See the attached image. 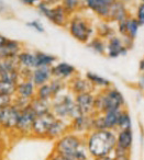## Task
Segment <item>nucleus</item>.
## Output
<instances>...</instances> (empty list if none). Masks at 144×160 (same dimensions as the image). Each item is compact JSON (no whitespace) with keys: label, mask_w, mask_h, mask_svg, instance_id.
<instances>
[{"label":"nucleus","mask_w":144,"mask_h":160,"mask_svg":"<svg viewBox=\"0 0 144 160\" xmlns=\"http://www.w3.org/2000/svg\"><path fill=\"white\" fill-rule=\"evenodd\" d=\"M53 142L54 152L65 156L71 160H93L87 150L84 136L69 131Z\"/></svg>","instance_id":"f257e3e1"},{"label":"nucleus","mask_w":144,"mask_h":160,"mask_svg":"<svg viewBox=\"0 0 144 160\" xmlns=\"http://www.w3.org/2000/svg\"><path fill=\"white\" fill-rule=\"evenodd\" d=\"M84 137L87 150L93 159L113 155L117 144L115 131H91Z\"/></svg>","instance_id":"f03ea898"},{"label":"nucleus","mask_w":144,"mask_h":160,"mask_svg":"<svg viewBox=\"0 0 144 160\" xmlns=\"http://www.w3.org/2000/svg\"><path fill=\"white\" fill-rule=\"evenodd\" d=\"M125 109V98L120 90L112 86L96 93V112L106 113Z\"/></svg>","instance_id":"7ed1b4c3"},{"label":"nucleus","mask_w":144,"mask_h":160,"mask_svg":"<svg viewBox=\"0 0 144 160\" xmlns=\"http://www.w3.org/2000/svg\"><path fill=\"white\" fill-rule=\"evenodd\" d=\"M52 113L57 118L67 121V122H71L73 118L79 115L75 102V96L68 90L55 97L52 100Z\"/></svg>","instance_id":"20e7f679"},{"label":"nucleus","mask_w":144,"mask_h":160,"mask_svg":"<svg viewBox=\"0 0 144 160\" xmlns=\"http://www.w3.org/2000/svg\"><path fill=\"white\" fill-rule=\"evenodd\" d=\"M21 110L12 103L0 110V131L1 133H14L20 118Z\"/></svg>","instance_id":"39448f33"},{"label":"nucleus","mask_w":144,"mask_h":160,"mask_svg":"<svg viewBox=\"0 0 144 160\" xmlns=\"http://www.w3.org/2000/svg\"><path fill=\"white\" fill-rule=\"evenodd\" d=\"M121 111L96 113L93 116V131H115Z\"/></svg>","instance_id":"423d86ee"},{"label":"nucleus","mask_w":144,"mask_h":160,"mask_svg":"<svg viewBox=\"0 0 144 160\" xmlns=\"http://www.w3.org/2000/svg\"><path fill=\"white\" fill-rule=\"evenodd\" d=\"M36 118V114L31 109V107H28L25 109L21 110L20 118H19L18 124L14 129V134L18 136H32V129H33L34 121Z\"/></svg>","instance_id":"0eeeda50"},{"label":"nucleus","mask_w":144,"mask_h":160,"mask_svg":"<svg viewBox=\"0 0 144 160\" xmlns=\"http://www.w3.org/2000/svg\"><path fill=\"white\" fill-rule=\"evenodd\" d=\"M133 140L134 136L132 129L117 131V144L112 156H131Z\"/></svg>","instance_id":"6e6552de"},{"label":"nucleus","mask_w":144,"mask_h":160,"mask_svg":"<svg viewBox=\"0 0 144 160\" xmlns=\"http://www.w3.org/2000/svg\"><path fill=\"white\" fill-rule=\"evenodd\" d=\"M55 120L56 116L52 112L36 116L35 121H34L33 129H32V136L36 138H41V139H46L47 133H49L50 128Z\"/></svg>","instance_id":"1a4fd4ad"},{"label":"nucleus","mask_w":144,"mask_h":160,"mask_svg":"<svg viewBox=\"0 0 144 160\" xmlns=\"http://www.w3.org/2000/svg\"><path fill=\"white\" fill-rule=\"evenodd\" d=\"M75 102L79 114L83 115H95L96 112V93L95 92H86L75 96Z\"/></svg>","instance_id":"9d476101"},{"label":"nucleus","mask_w":144,"mask_h":160,"mask_svg":"<svg viewBox=\"0 0 144 160\" xmlns=\"http://www.w3.org/2000/svg\"><path fill=\"white\" fill-rule=\"evenodd\" d=\"M69 32L74 38H76L82 43L88 42L91 34H93V30H91L90 25L86 21L80 20V19H75L72 21L71 25H69Z\"/></svg>","instance_id":"9b49d317"},{"label":"nucleus","mask_w":144,"mask_h":160,"mask_svg":"<svg viewBox=\"0 0 144 160\" xmlns=\"http://www.w3.org/2000/svg\"><path fill=\"white\" fill-rule=\"evenodd\" d=\"M93 116L79 114L69 122V131L77 135L86 136L93 131Z\"/></svg>","instance_id":"f8f14e48"},{"label":"nucleus","mask_w":144,"mask_h":160,"mask_svg":"<svg viewBox=\"0 0 144 160\" xmlns=\"http://www.w3.org/2000/svg\"><path fill=\"white\" fill-rule=\"evenodd\" d=\"M41 12L49 19H51L55 24L64 25L66 23V13L67 10L64 7H56V8H49L45 3L39 5Z\"/></svg>","instance_id":"ddd939ff"},{"label":"nucleus","mask_w":144,"mask_h":160,"mask_svg":"<svg viewBox=\"0 0 144 160\" xmlns=\"http://www.w3.org/2000/svg\"><path fill=\"white\" fill-rule=\"evenodd\" d=\"M36 87L31 80L29 79H20L17 83L16 88V98L24 99V100L32 101L35 98Z\"/></svg>","instance_id":"4468645a"},{"label":"nucleus","mask_w":144,"mask_h":160,"mask_svg":"<svg viewBox=\"0 0 144 160\" xmlns=\"http://www.w3.org/2000/svg\"><path fill=\"white\" fill-rule=\"evenodd\" d=\"M51 70L53 78L63 80V81L73 79L76 73V68L68 62H58L56 65H53L51 67Z\"/></svg>","instance_id":"2eb2a0df"},{"label":"nucleus","mask_w":144,"mask_h":160,"mask_svg":"<svg viewBox=\"0 0 144 160\" xmlns=\"http://www.w3.org/2000/svg\"><path fill=\"white\" fill-rule=\"evenodd\" d=\"M129 48L126 47L125 43L117 36H111L107 44V55L110 58H117L119 56L126 55Z\"/></svg>","instance_id":"dca6fc26"},{"label":"nucleus","mask_w":144,"mask_h":160,"mask_svg":"<svg viewBox=\"0 0 144 160\" xmlns=\"http://www.w3.org/2000/svg\"><path fill=\"white\" fill-rule=\"evenodd\" d=\"M68 90L74 96L80 93H86V92H95V88L89 82L88 79L80 77H74L73 79L69 80Z\"/></svg>","instance_id":"f3484780"},{"label":"nucleus","mask_w":144,"mask_h":160,"mask_svg":"<svg viewBox=\"0 0 144 160\" xmlns=\"http://www.w3.org/2000/svg\"><path fill=\"white\" fill-rule=\"evenodd\" d=\"M68 132H69V122L56 118V120L53 122L49 133H47L46 139L55 142L56 139L62 137L63 135H65Z\"/></svg>","instance_id":"a211bd4d"},{"label":"nucleus","mask_w":144,"mask_h":160,"mask_svg":"<svg viewBox=\"0 0 144 160\" xmlns=\"http://www.w3.org/2000/svg\"><path fill=\"white\" fill-rule=\"evenodd\" d=\"M52 79L53 76H52L51 67H38L31 72V81L35 85L36 88L49 83Z\"/></svg>","instance_id":"6ab92c4d"},{"label":"nucleus","mask_w":144,"mask_h":160,"mask_svg":"<svg viewBox=\"0 0 144 160\" xmlns=\"http://www.w3.org/2000/svg\"><path fill=\"white\" fill-rule=\"evenodd\" d=\"M20 69H27V70H33L38 68V57L36 53H30V52H21L17 57Z\"/></svg>","instance_id":"aec40b11"},{"label":"nucleus","mask_w":144,"mask_h":160,"mask_svg":"<svg viewBox=\"0 0 144 160\" xmlns=\"http://www.w3.org/2000/svg\"><path fill=\"white\" fill-rule=\"evenodd\" d=\"M108 18L112 19L113 21H118V22H121V21H124L128 19L125 7H124V5L121 1H115L113 3H111Z\"/></svg>","instance_id":"412c9836"},{"label":"nucleus","mask_w":144,"mask_h":160,"mask_svg":"<svg viewBox=\"0 0 144 160\" xmlns=\"http://www.w3.org/2000/svg\"><path fill=\"white\" fill-rule=\"evenodd\" d=\"M87 6L97 14L108 18L109 9H110V3L107 0H86Z\"/></svg>","instance_id":"4be33fe9"},{"label":"nucleus","mask_w":144,"mask_h":160,"mask_svg":"<svg viewBox=\"0 0 144 160\" xmlns=\"http://www.w3.org/2000/svg\"><path fill=\"white\" fill-rule=\"evenodd\" d=\"M30 107L34 111V113L36 114V116L43 115L52 112V102L51 101H45L41 100V99L34 98L30 103Z\"/></svg>","instance_id":"5701e85b"},{"label":"nucleus","mask_w":144,"mask_h":160,"mask_svg":"<svg viewBox=\"0 0 144 160\" xmlns=\"http://www.w3.org/2000/svg\"><path fill=\"white\" fill-rule=\"evenodd\" d=\"M86 78L88 79L89 82L93 85V87L96 89H100V90H104V89H107V88L111 87V82L109 81L108 79L106 78L101 77V76L97 75L95 72H88L86 73Z\"/></svg>","instance_id":"b1692460"},{"label":"nucleus","mask_w":144,"mask_h":160,"mask_svg":"<svg viewBox=\"0 0 144 160\" xmlns=\"http://www.w3.org/2000/svg\"><path fill=\"white\" fill-rule=\"evenodd\" d=\"M122 129H132V118L130 115V112L128 109L121 110L119 115V121H118V129L117 131H122Z\"/></svg>","instance_id":"393cba45"},{"label":"nucleus","mask_w":144,"mask_h":160,"mask_svg":"<svg viewBox=\"0 0 144 160\" xmlns=\"http://www.w3.org/2000/svg\"><path fill=\"white\" fill-rule=\"evenodd\" d=\"M35 98L41 99V100H45V101H51L52 102V100L54 99V93H53V90H52V87H51V85H50V82L36 88Z\"/></svg>","instance_id":"a878e982"},{"label":"nucleus","mask_w":144,"mask_h":160,"mask_svg":"<svg viewBox=\"0 0 144 160\" xmlns=\"http://www.w3.org/2000/svg\"><path fill=\"white\" fill-rule=\"evenodd\" d=\"M139 22L134 18H128L125 20V28H126V36L125 38L133 41L136 38L137 31H139Z\"/></svg>","instance_id":"bb28decb"},{"label":"nucleus","mask_w":144,"mask_h":160,"mask_svg":"<svg viewBox=\"0 0 144 160\" xmlns=\"http://www.w3.org/2000/svg\"><path fill=\"white\" fill-rule=\"evenodd\" d=\"M36 57H38V67H52L54 62L57 60L55 56L42 53V52H38Z\"/></svg>","instance_id":"cd10ccee"},{"label":"nucleus","mask_w":144,"mask_h":160,"mask_svg":"<svg viewBox=\"0 0 144 160\" xmlns=\"http://www.w3.org/2000/svg\"><path fill=\"white\" fill-rule=\"evenodd\" d=\"M16 88H17V83L0 79V94L14 97V94H16Z\"/></svg>","instance_id":"c85d7f7f"},{"label":"nucleus","mask_w":144,"mask_h":160,"mask_svg":"<svg viewBox=\"0 0 144 160\" xmlns=\"http://www.w3.org/2000/svg\"><path fill=\"white\" fill-rule=\"evenodd\" d=\"M89 47L93 49V52H96L97 54H104L107 51V45H104V41L101 38H93L89 43Z\"/></svg>","instance_id":"c756f323"},{"label":"nucleus","mask_w":144,"mask_h":160,"mask_svg":"<svg viewBox=\"0 0 144 160\" xmlns=\"http://www.w3.org/2000/svg\"><path fill=\"white\" fill-rule=\"evenodd\" d=\"M14 97L6 96V94H0V110L6 107H9L13 103Z\"/></svg>","instance_id":"7c9ffc66"},{"label":"nucleus","mask_w":144,"mask_h":160,"mask_svg":"<svg viewBox=\"0 0 144 160\" xmlns=\"http://www.w3.org/2000/svg\"><path fill=\"white\" fill-rule=\"evenodd\" d=\"M63 2H64L63 7L66 10H74L78 7L80 0H63Z\"/></svg>","instance_id":"2f4dec72"},{"label":"nucleus","mask_w":144,"mask_h":160,"mask_svg":"<svg viewBox=\"0 0 144 160\" xmlns=\"http://www.w3.org/2000/svg\"><path fill=\"white\" fill-rule=\"evenodd\" d=\"M136 20L140 25L144 24V3H141L137 8V14H136Z\"/></svg>","instance_id":"473e14b6"},{"label":"nucleus","mask_w":144,"mask_h":160,"mask_svg":"<svg viewBox=\"0 0 144 160\" xmlns=\"http://www.w3.org/2000/svg\"><path fill=\"white\" fill-rule=\"evenodd\" d=\"M47 160H71V159L65 157V156H62V155H60V153H56L53 151V152L50 155V157L47 158Z\"/></svg>","instance_id":"72a5a7b5"},{"label":"nucleus","mask_w":144,"mask_h":160,"mask_svg":"<svg viewBox=\"0 0 144 160\" xmlns=\"http://www.w3.org/2000/svg\"><path fill=\"white\" fill-rule=\"evenodd\" d=\"M28 27H31L33 29H35L38 32H44V28L38 22V21H32V22L28 23Z\"/></svg>","instance_id":"f704fd0d"},{"label":"nucleus","mask_w":144,"mask_h":160,"mask_svg":"<svg viewBox=\"0 0 144 160\" xmlns=\"http://www.w3.org/2000/svg\"><path fill=\"white\" fill-rule=\"evenodd\" d=\"M112 160H131L130 156H113Z\"/></svg>","instance_id":"c9c22d12"},{"label":"nucleus","mask_w":144,"mask_h":160,"mask_svg":"<svg viewBox=\"0 0 144 160\" xmlns=\"http://www.w3.org/2000/svg\"><path fill=\"white\" fill-rule=\"evenodd\" d=\"M1 132H0V152H3L5 151V142H3V136H1Z\"/></svg>","instance_id":"e433bc0d"},{"label":"nucleus","mask_w":144,"mask_h":160,"mask_svg":"<svg viewBox=\"0 0 144 160\" xmlns=\"http://www.w3.org/2000/svg\"><path fill=\"white\" fill-rule=\"evenodd\" d=\"M7 41H8V38H3V36L0 35V49L5 46L6 43H7Z\"/></svg>","instance_id":"4c0bfd02"},{"label":"nucleus","mask_w":144,"mask_h":160,"mask_svg":"<svg viewBox=\"0 0 144 160\" xmlns=\"http://www.w3.org/2000/svg\"><path fill=\"white\" fill-rule=\"evenodd\" d=\"M139 70L141 73H144V58H142L140 60V64H139Z\"/></svg>","instance_id":"58836bf2"},{"label":"nucleus","mask_w":144,"mask_h":160,"mask_svg":"<svg viewBox=\"0 0 144 160\" xmlns=\"http://www.w3.org/2000/svg\"><path fill=\"white\" fill-rule=\"evenodd\" d=\"M113 156H106V157H100V158H95L93 160H112Z\"/></svg>","instance_id":"ea45409f"},{"label":"nucleus","mask_w":144,"mask_h":160,"mask_svg":"<svg viewBox=\"0 0 144 160\" xmlns=\"http://www.w3.org/2000/svg\"><path fill=\"white\" fill-rule=\"evenodd\" d=\"M25 5H34L35 2H39L40 0H22Z\"/></svg>","instance_id":"a19ab883"},{"label":"nucleus","mask_w":144,"mask_h":160,"mask_svg":"<svg viewBox=\"0 0 144 160\" xmlns=\"http://www.w3.org/2000/svg\"><path fill=\"white\" fill-rule=\"evenodd\" d=\"M58 0H45V5H47V3H55V2H57Z\"/></svg>","instance_id":"79ce46f5"},{"label":"nucleus","mask_w":144,"mask_h":160,"mask_svg":"<svg viewBox=\"0 0 144 160\" xmlns=\"http://www.w3.org/2000/svg\"><path fill=\"white\" fill-rule=\"evenodd\" d=\"M3 152H0V160H3Z\"/></svg>","instance_id":"37998d69"},{"label":"nucleus","mask_w":144,"mask_h":160,"mask_svg":"<svg viewBox=\"0 0 144 160\" xmlns=\"http://www.w3.org/2000/svg\"><path fill=\"white\" fill-rule=\"evenodd\" d=\"M3 7V2H1V0H0V11H1V8Z\"/></svg>","instance_id":"c03bdc74"},{"label":"nucleus","mask_w":144,"mask_h":160,"mask_svg":"<svg viewBox=\"0 0 144 160\" xmlns=\"http://www.w3.org/2000/svg\"><path fill=\"white\" fill-rule=\"evenodd\" d=\"M120 1H121V2H123V1H129V0H120Z\"/></svg>","instance_id":"a18cd8bd"},{"label":"nucleus","mask_w":144,"mask_h":160,"mask_svg":"<svg viewBox=\"0 0 144 160\" xmlns=\"http://www.w3.org/2000/svg\"><path fill=\"white\" fill-rule=\"evenodd\" d=\"M0 70H1V59H0Z\"/></svg>","instance_id":"49530a36"}]
</instances>
